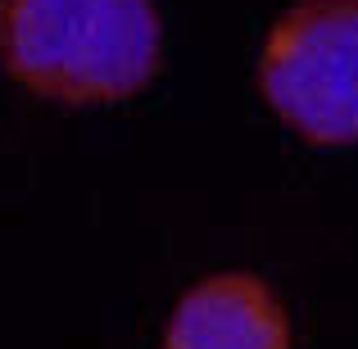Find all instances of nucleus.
Instances as JSON below:
<instances>
[{
	"mask_svg": "<svg viewBox=\"0 0 358 349\" xmlns=\"http://www.w3.org/2000/svg\"><path fill=\"white\" fill-rule=\"evenodd\" d=\"M0 59L55 100H122L159 69L150 0H0Z\"/></svg>",
	"mask_w": 358,
	"mask_h": 349,
	"instance_id": "obj_1",
	"label": "nucleus"
},
{
	"mask_svg": "<svg viewBox=\"0 0 358 349\" xmlns=\"http://www.w3.org/2000/svg\"><path fill=\"white\" fill-rule=\"evenodd\" d=\"M259 82L268 105L299 136L358 141V0H299L263 45Z\"/></svg>",
	"mask_w": 358,
	"mask_h": 349,
	"instance_id": "obj_2",
	"label": "nucleus"
},
{
	"mask_svg": "<svg viewBox=\"0 0 358 349\" xmlns=\"http://www.w3.org/2000/svg\"><path fill=\"white\" fill-rule=\"evenodd\" d=\"M164 349H290V322L263 281L222 272L182 295Z\"/></svg>",
	"mask_w": 358,
	"mask_h": 349,
	"instance_id": "obj_3",
	"label": "nucleus"
}]
</instances>
